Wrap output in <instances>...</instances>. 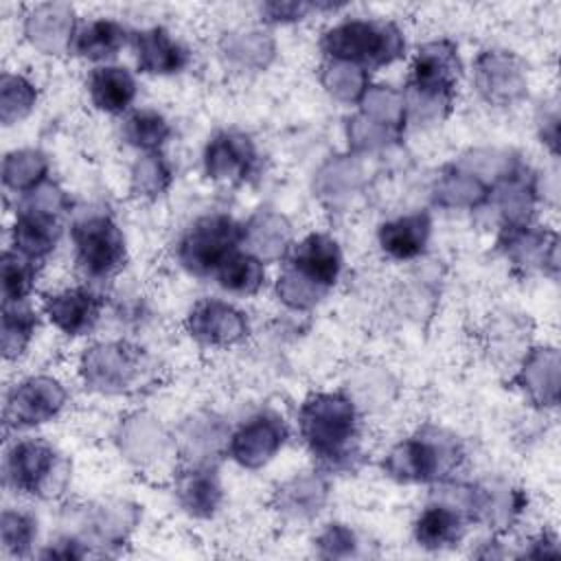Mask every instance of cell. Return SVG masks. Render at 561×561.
Masks as SVG:
<instances>
[{"label": "cell", "instance_id": "cell-1", "mask_svg": "<svg viewBox=\"0 0 561 561\" xmlns=\"http://www.w3.org/2000/svg\"><path fill=\"white\" fill-rule=\"evenodd\" d=\"M300 438L324 471H351L362 458L364 416L342 390L311 392L298 408Z\"/></svg>", "mask_w": 561, "mask_h": 561}, {"label": "cell", "instance_id": "cell-2", "mask_svg": "<svg viewBox=\"0 0 561 561\" xmlns=\"http://www.w3.org/2000/svg\"><path fill=\"white\" fill-rule=\"evenodd\" d=\"M342 267L340 243L327 232H309L287 250L274 285L276 296L294 311L313 309L335 287Z\"/></svg>", "mask_w": 561, "mask_h": 561}, {"label": "cell", "instance_id": "cell-3", "mask_svg": "<svg viewBox=\"0 0 561 561\" xmlns=\"http://www.w3.org/2000/svg\"><path fill=\"white\" fill-rule=\"evenodd\" d=\"M458 46L449 39H434L412 57L410 75L405 81L403 103L405 121L410 123H440L454 105L460 81Z\"/></svg>", "mask_w": 561, "mask_h": 561}, {"label": "cell", "instance_id": "cell-4", "mask_svg": "<svg viewBox=\"0 0 561 561\" xmlns=\"http://www.w3.org/2000/svg\"><path fill=\"white\" fill-rule=\"evenodd\" d=\"M465 462L460 438L445 427L423 425L408 438L392 445L383 458L388 478L401 484H440Z\"/></svg>", "mask_w": 561, "mask_h": 561}, {"label": "cell", "instance_id": "cell-5", "mask_svg": "<svg viewBox=\"0 0 561 561\" xmlns=\"http://www.w3.org/2000/svg\"><path fill=\"white\" fill-rule=\"evenodd\" d=\"M324 59L346 61L366 72L394 64L405 53L399 26L377 18H346L329 26L318 42Z\"/></svg>", "mask_w": 561, "mask_h": 561}, {"label": "cell", "instance_id": "cell-6", "mask_svg": "<svg viewBox=\"0 0 561 561\" xmlns=\"http://www.w3.org/2000/svg\"><path fill=\"white\" fill-rule=\"evenodd\" d=\"M72 256L88 283L112 280L127 261L125 234L110 213L90 210L70 226Z\"/></svg>", "mask_w": 561, "mask_h": 561}, {"label": "cell", "instance_id": "cell-7", "mask_svg": "<svg viewBox=\"0 0 561 561\" xmlns=\"http://www.w3.org/2000/svg\"><path fill=\"white\" fill-rule=\"evenodd\" d=\"M151 368L147 351L127 340L96 342L79 357L81 381L101 394H123L140 388L149 379Z\"/></svg>", "mask_w": 561, "mask_h": 561}, {"label": "cell", "instance_id": "cell-8", "mask_svg": "<svg viewBox=\"0 0 561 561\" xmlns=\"http://www.w3.org/2000/svg\"><path fill=\"white\" fill-rule=\"evenodd\" d=\"M70 476L68 460L44 438H18L4 454V484L20 495L53 497Z\"/></svg>", "mask_w": 561, "mask_h": 561}, {"label": "cell", "instance_id": "cell-9", "mask_svg": "<svg viewBox=\"0 0 561 561\" xmlns=\"http://www.w3.org/2000/svg\"><path fill=\"white\" fill-rule=\"evenodd\" d=\"M243 245V224L224 213L195 219L175 245L178 263L197 278L215 276L221 263Z\"/></svg>", "mask_w": 561, "mask_h": 561}, {"label": "cell", "instance_id": "cell-10", "mask_svg": "<svg viewBox=\"0 0 561 561\" xmlns=\"http://www.w3.org/2000/svg\"><path fill=\"white\" fill-rule=\"evenodd\" d=\"M68 403V390L57 377L31 375L11 386L4 401V421L15 430L50 423Z\"/></svg>", "mask_w": 561, "mask_h": 561}, {"label": "cell", "instance_id": "cell-11", "mask_svg": "<svg viewBox=\"0 0 561 561\" xmlns=\"http://www.w3.org/2000/svg\"><path fill=\"white\" fill-rule=\"evenodd\" d=\"M287 434L283 416L272 410H263L228 434L226 454L243 469H261L283 449Z\"/></svg>", "mask_w": 561, "mask_h": 561}, {"label": "cell", "instance_id": "cell-12", "mask_svg": "<svg viewBox=\"0 0 561 561\" xmlns=\"http://www.w3.org/2000/svg\"><path fill=\"white\" fill-rule=\"evenodd\" d=\"M478 94L495 107H511L526 96L528 79L522 61L506 50H482L473 61Z\"/></svg>", "mask_w": 561, "mask_h": 561}, {"label": "cell", "instance_id": "cell-13", "mask_svg": "<svg viewBox=\"0 0 561 561\" xmlns=\"http://www.w3.org/2000/svg\"><path fill=\"white\" fill-rule=\"evenodd\" d=\"M497 250L522 274H557V234L533 221L504 224L497 237Z\"/></svg>", "mask_w": 561, "mask_h": 561}, {"label": "cell", "instance_id": "cell-14", "mask_svg": "<svg viewBox=\"0 0 561 561\" xmlns=\"http://www.w3.org/2000/svg\"><path fill=\"white\" fill-rule=\"evenodd\" d=\"M103 307L105 298L90 285L64 287L42 298V313L68 337L90 335L101 320Z\"/></svg>", "mask_w": 561, "mask_h": 561}, {"label": "cell", "instance_id": "cell-15", "mask_svg": "<svg viewBox=\"0 0 561 561\" xmlns=\"http://www.w3.org/2000/svg\"><path fill=\"white\" fill-rule=\"evenodd\" d=\"M186 331L202 346L230 348L248 337L250 324L234 305L221 298H202L186 316Z\"/></svg>", "mask_w": 561, "mask_h": 561}, {"label": "cell", "instance_id": "cell-16", "mask_svg": "<svg viewBox=\"0 0 561 561\" xmlns=\"http://www.w3.org/2000/svg\"><path fill=\"white\" fill-rule=\"evenodd\" d=\"M259 151L243 131H217L204 149V171L215 182L243 184L259 171Z\"/></svg>", "mask_w": 561, "mask_h": 561}, {"label": "cell", "instance_id": "cell-17", "mask_svg": "<svg viewBox=\"0 0 561 561\" xmlns=\"http://www.w3.org/2000/svg\"><path fill=\"white\" fill-rule=\"evenodd\" d=\"M61 230V215L20 202L11 226V250L42 263L57 248Z\"/></svg>", "mask_w": 561, "mask_h": 561}, {"label": "cell", "instance_id": "cell-18", "mask_svg": "<svg viewBox=\"0 0 561 561\" xmlns=\"http://www.w3.org/2000/svg\"><path fill=\"white\" fill-rule=\"evenodd\" d=\"M138 524V508L127 502H105L99 506L81 508L79 519V539L88 543V548H118L127 541L129 533Z\"/></svg>", "mask_w": 561, "mask_h": 561}, {"label": "cell", "instance_id": "cell-19", "mask_svg": "<svg viewBox=\"0 0 561 561\" xmlns=\"http://www.w3.org/2000/svg\"><path fill=\"white\" fill-rule=\"evenodd\" d=\"M129 44L136 55V66L145 75H178L191 64L188 48L164 26L131 31Z\"/></svg>", "mask_w": 561, "mask_h": 561}, {"label": "cell", "instance_id": "cell-20", "mask_svg": "<svg viewBox=\"0 0 561 561\" xmlns=\"http://www.w3.org/2000/svg\"><path fill=\"white\" fill-rule=\"evenodd\" d=\"M173 491L180 508L195 519L213 517L224 502L221 480L210 462H188L180 469Z\"/></svg>", "mask_w": 561, "mask_h": 561}, {"label": "cell", "instance_id": "cell-21", "mask_svg": "<svg viewBox=\"0 0 561 561\" xmlns=\"http://www.w3.org/2000/svg\"><path fill=\"white\" fill-rule=\"evenodd\" d=\"M526 493L513 486L508 480H484L473 484L471 517L476 524H484L495 533H504L526 508Z\"/></svg>", "mask_w": 561, "mask_h": 561}, {"label": "cell", "instance_id": "cell-22", "mask_svg": "<svg viewBox=\"0 0 561 561\" xmlns=\"http://www.w3.org/2000/svg\"><path fill=\"white\" fill-rule=\"evenodd\" d=\"M559 353L554 346H537L526 351L513 377L524 397L537 408H554L559 403Z\"/></svg>", "mask_w": 561, "mask_h": 561}, {"label": "cell", "instance_id": "cell-23", "mask_svg": "<svg viewBox=\"0 0 561 561\" xmlns=\"http://www.w3.org/2000/svg\"><path fill=\"white\" fill-rule=\"evenodd\" d=\"M329 500V484L320 473H298L280 482L272 495V506L280 519L302 524L316 519Z\"/></svg>", "mask_w": 561, "mask_h": 561}, {"label": "cell", "instance_id": "cell-24", "mask_svg": "<svg viewBox=\"0 0 561 561\" xmlns=\"http://www.w3.org/2000/svg\"><path fill=\"white\" fill-rule=\"evenodd\" d=\"M469 524V517L458 506L432 495L430 504L414 519L412 535L425 550H447L460 543Z\"/></svg>", "mask_w": 561, "mask_h": 561}, {"label": "cell", "instance_id": "cell-25", "mask_svg": "<svg viewBox=\"0 0 561 561\" xmlns=\"http://www.w3.org/2000/svg\"><path fill=\"white\" fill-rule=\"evenodd\" d=\"M432 219L427 213H410L388 219L377 230L379 250L392 261H414L430 243Z\"/></svg>", "mask_w": 561, "mask_h": 561}, {"label": "cell", "instance_id": "cell-26", "mask_svg": "<svg viewBox=\"0 0 561 561\" xmlns=\"http://www.w3.org/2000/svg\"><path fill=\"white\" fill-rule=\"evenodd\" d=\"M85 88L92 105L105 114H125L138 94V83L131 70L114 64L92 68Z\"/></svg>", "mask_w": 561, "mask_h": 561}, {"label": "cell", "instance_id": "cell-27", "mask_svg": "<svg viewBox=\"0 0 561 561\" xmlns=\"http://www.w3.org/2000/svg\"><path fill=\"white\" fill-rule=\"evenodd\" d=\"M75 31L72 9L64 4H39L31 11L24 24L28 42L46 55L70 53Z\"/></svg>", "mask_w": 561, "mask_h": 561}, {"label": "cell", "instance_id": "cell-28", "mask_svg": "<svg viewBox=\"0 0 561 561\" xmlns=\"http://www.w3.org/2000/svg\"><path fill=\"white\" fill-rule=\"evenodd\" d=\"M131 31H127L118 20L94 18L77 26L70 44V53L94 64L114 59L125 44H129Z\"/></svg>", "mask_w": 561, "mask_h": 561}, {"label": "cell", "instance_id": "cell-29", "mask_svg": "<svg viewBox=\"0 0 561 561\" xmlns=\"http://www.w3.org/2000/svg\"><path fill=\"white\" fill-rule=\"evenodd\" d=\"M291 243V224L280 213L259 210L243 224V245L261 261H283Z\"/></svg>", "mask_w": 561, "mask_h": 561}, {"label": "cell", "instance_id": "cell-30", "mask_svg": "<svg viewBox=\"0 0 561 561\" xmlns=\"http://www.w3.org/2000/svg\"><path fill=\"white\" fill-rule=\"evenodd\" d=\"M491 184L476 173L454 164L434 184V202L443 208L473 210L489 202Z\"/></svg>", "mask_w": 561, "mask_h": 561}, {"label": "cell", "instance_id": "cell-31", "mask_svg": "<svg viewBox=\"0 0 561 561\" xmlns=\"http://www.w3.org/2000/svg\"><path fill=\"white\" fill-rule=\"evenodd\" d=\"M215 283L234 296H254L265 285V261L250 250L239 248L215 272Z\"/></svg>", "mask_w": 561, "mask_h": 561}, {"label": "cell", "instance_id": "cell-32", "mask_svg": "<svg viewBox=\"0 0 561 561\" xmlns=\"http://www.w3.org/2000/svg\"><path fill=\"white\" fill-rule=\"evenodd\" d=\"M48 158L39 149H15L2 160V184L7 191L26 195L48 182Z\"/></svg>", "mask_w": 561, "mask_h": 561}, {"label": "cell", "instance_id": "cell-33", "mask_svg": "<svg viewBox=\"0 0 561 561\" xmlns=\"http://www.w3.org/2000/svg\"><path fill=\"white\" fill-rule=\"evenodd\" d=\"M167 445V436L158 421L136 414L125 421L121 427V449L127 454L129 460L136 462H149L153 458H160Z\"/></svg>", "mask_w": 561, "mask_h": 561}, {"label": "cell", "instance_id": "cell-34", "mask_svg": "<svg viewBox=\"0 0 561 561\" xmlns=\"http://www.w3.org/2000/svg\"><path fill=\"white\" fill-rule=\"evenodd\" d=\"M221 55L239 70H263L274 57V42L259 31L230 33L221 39Z\"/></svg>", "mask_w": 561, "mask_h": 561}, {"label": "cell", "instance_id": "cell-35", "mask_svg": "<svg viewBox=\"0 0 561 561\" xmlns=\"http://www.w3.org/2000/svg\"><path fill=\"white\" fill-rule=\"evenodd\" d=\"M39 316L26 305H2V355L7 362L22 357L35 337Z\"/></svg>", "mask_w": 561, "mask_h": 561}, {"label": "cell", "instance_id": "cell-36", "mask_svg": "<svg viewBox=\"0 0 561 561\" xmlns=\"http://www.w3.org/2000/svg\"><path fill=\"white\" fill-rule=\"evenodd\" d=\"M171 123L158 110H134L123 123V138L134 149L156 153L171 138Z\"/></svg>", "mask_w": 561, "mask_h": 561}, {"label": "cell", "instance_id": "cell-37", "mask_svg": "<svg viewBox=\"0 0 561 561\" xmlns=\"http://www.w3.org/2000/svg\"><path fill=\"white\" fill-rule=\"evenodd\" d=\"M368 75L364 68L346 64V61H333L324 59L320 66V83L324 90L342 101V103H359L366 90L370 88Z\"/></svg>", "mask_w": 561, "mask_h": 561}, {"label": "cell", "instance_id": "cell-38", "mask_svg": "<svg viewBox=\"0 0 561 561\" xmlns=\"http://www.w3.org/2000/svg\"><path fill=\"white\" fill-rule=\"evenodd\" d=\"M37 265L35 261L18 254L15 250L7 248L0 263L2 274V305L26 302L35 289L37 280Z\"/></svg>", "mask_w": 561, "mask_h": 561}, {"label": "cell", "instance_id": "cell-39", "mask_svg": "<svg viewBox=\"0 0 561 561\" xmlns=\"http://www.w3.org/2000/svg\"><path fill=\"white\" fill-rule=\"evenodd\" d=\"M37 103V85L18 72H4L0 79V121L13 125L31 114Z\"/></svg>", "mask_w": 561, "mask_h": 561}, {"label": "cell", "instance_id": "cell-40", "mask_svg": "<svg viewBox=\"0 0 561 561\" xmlns=\"http://www.w3.org/2000/svg\"><path fill=\"white\" fill-rule=\"evenodd\" d=\"M171 182H173V171H171L169 162L164 160V156L158 151L140 156L136 160V164L131 167L129 186L136 197L156 199L162 193H167Z\"/></svg>", "mask_w": 561, "mask_h": 561}, {"label": "cell", "instance_id": "cell-41", "mask_svg": "<svg viewBox=\"0 0 561 561\" xmlns=\"http://www.w3.org/2000/svg\"><path fill=\"white\" fill-rule=\"evenodd\" d=\"M2 550L9 557H28L37 541V519L22 508H4L0 517Z\"/></svg>", "mask_w": 561, "mask_h": 561}, {"label": "cell", "instance_id": "cell-42", "mask_svg": "<svg viewBox=\"0 0 561 561\" xmlns=\"http://www.w3.org/2000/svg\"><path fill=\"white\" fill-rule=\"evenodd\" d=\"M362 105V114H366L368 118L383 123L388 127H394L399 131H403L405 127V103H403V94L399 90H392L388 85H370L366 90V94L359 101Z\"/></svg>", "mask_w": 561, "mask_h": 561}, {"label": "cell", "instance_id": "cell-43", "mask_svg": "<svg viewBox=\"0 0 561 561\" xmlns=\"http://www.w3.org/2000/svg\"><path fill=\"white\" fill-rule=\"evenodd\" d=\"M359 186V169L351 160H333L329 162L316 180L318 195L327 202H340L348 197Z\"/></svg>", "mask_w": 561, "mask_h": 561}, {"label": "cell", "instance_id": "cell-44", "mask_svg": "<svg viewBox=\"0 0 561 561\" xmlns=\"http://www.w3.org/2000/svg\"><path fill=\"white\" fill-rule=\"evenodd\" d=\"M346 134H348V142L357 151H375V149H383L390 142H397L403 131L388 127L383 123H377L359 112L348 121Z\"/></svg>", "mask_w": 561, "mask_h": 561}, {"label": "cell", "instance_id": "cell-45", "mask_svg": "<svg viewBox=\"0 0 561 561\" xmlns=\"http://www.w3.org/2000/svg\"><path fill=\"white\" fill-rule=\"evenodd\" d=\"M313 546H316V554L322 559H346L357 554L359 541L351 526L335 522V524H327L324 530H320Z\"/></svg>", "mask_w": 561, "mask_h": 561}, {"label": "cell", "instance_id": "cell-46", "mask_svg": "<svg viewBox=\"0 0 561 561\" xmlns=\"http://www.w3.org/2000/svg\"><path fill=\"white\" fill-rule=\"evenodd\" d=\"M335 9V4H309V2H265L261 4V15L274 24H289L307 18L318 9Z\"/></svg>", "mask_w": 561, "mask_h": 561}, {"label": "cell", "instance_id": "cell-47", "mask_svg": "<svg viewBox=\"0 0 561 561\" xmlns=\"http://www.w3.org/2000/svg\"><path fill=\"white\" fill-rule=\"evenodd\" d=\"M88 554H90L88 543L72 533L59 537L57 541L46 546L42 552H37V557L42 559H83Z\"/></svg>", "mask_w": 561, "mask_h": 561}, {"label": "cell", "instance_id": "cell-48", "mask_svg": "<svg viewBox=\"0 0 561 561\" xmlns=\"http://www.w3.org/2000/svg\"><path fill=\"white\" fill-rule=\"evenodd\" d=\"M530 548H524V557H557L559 548H557V539L550 533H539L537 537L530 539L528 543Z\"/></svg>", "mask_w": 561, "mask_h": 561}]
</instances>
